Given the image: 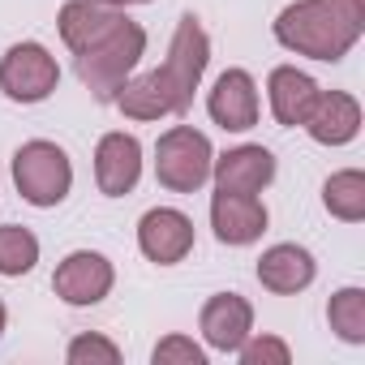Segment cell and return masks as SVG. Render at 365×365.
<instances>
[{
	"label": "cell",
	"instance_id": "26",
	"mask_svg": "<svg viewBox=\"0 0 365 365\" xmlns=\"http://www.w3.org/2000/svg\"><path fill=\"white\" fill-rule=\"evenodd\" d=\"M5 327H9V309H5V301H0V335H5Z\"/></svg>",
	"mask_w": 365,
	"mask_h": 365
},
{
	"label": "cell",
	"instance_id": "9",
	"mask_svg": "<svg viewBox=\"0 0 365 365\" xmlns=\"http://www.w3.org/2000/svg\"><path fill=\"white\" fill-rule=\"evenodd\" d=\"M207 116L224 129V133H245L258 125L262 116V99H258V82L250 69H224L215 78V86L207 91Z\"/></svg>",
	"mask_w": 365,
	"mask_h": 365
},
{
	"label": "cell",
	"instance_id": "25",
	"mask_svg": "<svg viewBox=\"0 0 365 365\" xmlns=\"http://www.w3.org/2000/svg\"><path fill=\"white\" fill-rule=\"evenodd\" d=\"M103 5H112V9H133V5H150V0H103Z\"/></svg>",
	"mask_w": 365,
	"mask_h": 365
},
{
	"label": "cell",
	"instance_id": "23",
	"mask_svg": "<svg viewBox=\"0 0 365 365\" xmlns=\"http://www.w3.org/2000/svg\"><path fill=\"white\" fill-rule=\"evenodd\" d=\"M150 361H155V365H207V348H202L194 335L172 331V335H163V339L150 348Z\"/></svg>",
	"mask_w": 365,
	"mask_h": 365
},
{
	"label": "cell",
	"instance_id": "18",
	"mask_svg": "<svg viewBox=\"0 0 365 365\" xmlns=\"http://www.w3.org/2000/svg\"><path fill=\"white\" fill-rule=\"evenodd\" d=\"M112 108H116L120 116H129V120H163V116H172L168 86H163V78H159L155 69L133 73V78L116 91Z\"/></svg>",
	"mask_w": 365,
	"mask_h": 365
},
{
	"label": "cell",
	"instance_id": "20",
	"mask_svg": "<svg viewBox=\"0 0 365 365\" xmlns=\"http://www.w3.org/2000/svg\"><path fill=\"white\" fill-rule=\"evenodd\" d=\"M327 322L344 344L361 348L365 344V288H356V284L335 288L331 301H327Z\"/></svg>",
	"mask_w": 365,
	"mask_h": 365
},
{
	"label": "cell",
	"instance_id": "6",
	"mask_svg": "<svg viewBox=\"0 0 365 365\" xmlns=\"http://www.w3.org/2000/svg\"><path fill=\"white\" fill-rule=\"evenodd\" d=\"M56 86H61V65L43 43L22 39L0 56V91H5V99L43 103V99L56 95Z\"/></svg>",
	"mask_w": 365,
	"mask_h": 365
},
{
	"label": "cell",
	"instance_id": "4",
	"mask_svg": "<svg viewBox=\"0 0 365 365\" xmlns=\"http://www.w3.org/2000/svg\"><path fill=\"white\" fill-rule=\"evenodd\" d=\"M207 65H211V35L202 31V22L194 14H180V22L172 31V43H168V56L155 69L168 86L172 116H185L194 108V95L207 78Z\"/></svg>",
	"mask_w": 365,
	"mask_h": 365
},
{
	"label": "cell",
	"instance_id": "2",
	"mask_svg": "<svg viewBox=\"0 0 365 365\" xmlns=\"http://www.w3.org/2000/svg\"><path fill=\"white\" fill-rule=\"evenodd\" d=\"M146 56V31L133 22V18H120L99 43H91L86 52L73 56V69L82 78V86L99 99V103H112L116 91L138 73Z\"/></svg>",
	"mask_w": 365,
	"mask_h": 365
},
{
	"label": "cell",
	"instance_id": "16",
	"mask_svg": "<svg viewBox=\"0 0 365 365\" xmlns=\"http://www.w3.org/2000/svg\"><path fill=\"white\" fill-rule=\"evenodd\" d=\"M318 91H322V86H318L305 69H297V65H275L271 78H267V103H271L275 125L301 129L305 116H309V108H314V99H318Z\"/></svg>",
	"mask_w": 365,
	"mask_h": 365
},
{
	"label": "cell",
	"instance_id": "1",
	"mask_svg": "<svg viewBox=\"0 0 365 365\" xmlns=\"http://www.w3.org/2000/svg\"><path fill=\"white\" fill-rule=\"evenodd\" d=\"M271 35L292 56L335 65L365 35V0H292L271 22Z\"/></svg>",
	"mask_w": 365,
	"mask_h": 365
},
{
	"label": "cell",
	"instance_id": "7",
	"mask_svg": "<svg viewBox=\"0 0 365 365\" xmlns=\"http://www.w3.org/2000/svg\"><path fill=\"white\" fill-rule=\"evenodd\" d=\"M112 288H116V267L99 250H73L52 271V292L73 309L99 305L103 297H112Z\"/></svg>",
	"mask_w": 365,
	"mask_h": 365
},
{
	"label": "cell",
	"instance_id": "10",
	"mask_svg": "<svg viewBox=\"0 0 365 365\" xmlns=\"http://www.w3.org/2000/svg\"><path fill=\"white\" fill-rule=\"evenodd\" d=\"M198 331H202V344L211 352H224V356H237V348L250 339L254 331V305L241 297V292H215L202 301L198 309Z\"/></svg>",
	"mask_w": 365,
	"mask_h": 365
},
{
	"label": "cell",
	"instance_id": "14",
	"mask_svg": "<svg viewBox=\"0 0 365 365\" xmlns=\"http://www.w3.org/2000/svg\"><path fill=\"white\" fill-rule=\"evenodd\" d=\"M254 275H258V284H262L267 292H275V297H297V292H305V288L318 279V262H314V254H309L305 245L279 241V245L262 250Z\"/></svg>",
	"mask_w": 365,
	"mask_h": 365
},
{
	"label": "cell",
	"instance_id": "17",
	"mask_svg": "<svg viewBox=\"0 0 365 365\" xmlns=\"http://www.w3.org/2000/svg\"><path fill=\"white\" fill-rule=\"evenodd\" d=\"M120 18H125V9H112L103 0H69V5H61V14H56V31H61V43L78 56L91 43H99Z\"/></svg>",
	"mask_w": 365,
	"mask_h": 365
},
{
	"label": "cell",
	"instance_id": "22",
	"mask_svg": "<svg viewBox=\"0 0 365 365\" xmlns=\"http://www.w3.org/2000/svg\"><path fill=\"white\" fill-rule=\"evenodd\" d=\"M65 361H69V365H116V361H120V348H116L108 335H99V331H82V335L69 339Z\"/></svg>",
	"mask_w": 365,
	"mask_h": 365
},
{
	"label": "cell",
	"instance_id": "15",
	"mask_svg": "<svg viewBox=\"0 0 365 365\" xmlns=\"http://www.w3.org/2000/svg\"><path fill=\"white\" fill-rule=\"evenodd\" d=\"M318 146H348L361 133V103L348 91H318L305 125H301Z\"/></svg>",
	"mask_w": 365,
	"mask_h": 365
},
{
	"label": "cell",
	"instance_id": "13",
	"mask_svg": "<svg viewBox=\"0 0 365 365\" xmlns=\"http://www.w3.org/2000/svg\"><path fill=\"white\" fill-rule=\"evenodd\" d=\"M275 180V155L258 142L232 146L224 155H215L211 163V185L228 190V194H262Z\"/></svg>",
	"mask_w": 365,
	"mask_h": 365
},
{
	"label": "cell",
	"instance_id": "11",
	"mask_svg": "<svg viewBox=\"0 0 365 365\" xmlns=\"http://www.w3.org/2000/svg\"><path fill=\"white\" fill-rule=\"evenodd\" d=\"M142 180V142L125 129H112L95 142V185L103 198H125Z\"/></svg>",
	"mask_w": 365,
	"mask_h": 365
},
{
	"label": "cell",
	"instance_id": "12",
	"mask_svg": "<svg viewBox=\"0 0 365 365\" xmlns=\"http://www.w3.org/2000/svg\"><path fill=\"white\" fill-rule=\"evenodd\" d=\"M267 224H271V215H267V202L258 194H228V190L211 194V228H215L220 245L245 250V245L262 241Z\"/></svg>",
	"mask_w": 365,
	"mask_h": 365
},
{
	"label": "cell",
	"instance_id": "19",
	"mask_svg": "<svg viewBox=\"0 0 365 365\" xmlns=\"http://www.w3.org/2000/svg\"><path fill=\"white\" fill-rule=\"evenodd\" d=\"M322 207L339 224H361L365 220V172L361 168H339L322 185Z\"/></svg>",
	"mask_w": 365,
	"mask_h": 365
},
{
	"label": "cell",
	"instance_id": "24",
	"mask_svg": "<svg viewBox=\"0 0 365 365\" xmlns=\"http://www.w3.org/2000/svg\"><path fill=\"white\" fill-rule=\"evenodd\" d=\"M237 356H241V365H288L292 348L271 331H250V339L237 348Z\"/></svg>",
	"mask_w": 365,
	"mask_h": 365
},
{
	"label": "cell",
	"instance_id": "21",
	"mask_svg": "<svg viewBox=\"0 0 365 365\" xmlns=\"http://www.w3.org/2000/svg\"><path fill=\"white\" fill-rule=\"evenodd\" d=\"M39 262V237L22 224H0V275L22 279Z\"/></svg>",
	"mask_w": 365,
	"mask_h": 365
},
{
	"label": "cell",
	"instance_id": "8",
	"mask_svg": "<svg viewBox=\"0 0 365 365\" xmlns=\"http://www.w3.org/2000/svg\"><path fill=\"white\" fill-rule=\"evenodd\" d=\"M194 220L176 207H150L138 220V250L155 267H176L194 254Z\"/></svg>",
	"mask_w": 365,
	"mask_h": 365
},
{
	"label": "cell",
	"instance_id": "5",
	"mask_svg": "<svg viewBox=\"0 0 365 365\" xmlns=\"http://www.w3.org/2000/svg\"><path fill=\"white\" fill-rule=\"evenodd\" d=\"M215 146L194 125H172L155 142V180L168 194H198L211 180Z\"/></svg>",
	"mask_w": 365,
	"mask_h": 365
},
{
	"label": "cell",
	"instance_id": "3",
	"mask_svg": "<svg viewBox=\"0 0 365 365\" xmlns=\"http://www.w3.org/2000/svg\"><path fill=\"white\" fill-rule=\"evenodd\" d=\"M14 185L22 194V202L52 211L69 198L73 190V159L65 146L48 142V138H31L14 150Z\"/></svg>",
	"mask_w": 365,
	"mask_h": 365
}]
</instances>
